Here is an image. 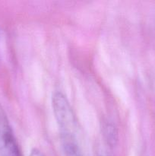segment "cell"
<instances>
[{
    "instance_id": "6da1fadb",
    "label": "cell",
    "mask_w": 155,
    "mask_h": 156,
    "mask_svg": "<svg viewBox=\"0 0 155 156\" xmlns=\"http://www.w3.org/2000/svg\"><path fill=\"white\" fill-rule=\"evenodd\" d=\"M52 106L65 155L88 156L83 133L66 96L59 91L54 93Z\"/></svg>"
},
{
    "instance_id": "277c9868",
    "label": "cell",
    "mask_w": 155,
    "mask_h": 156,
    "mask_svg": "<svg viewBox=\"0 0 155 156\" xmlns=\"http://www.w3.org/2000/svg\"><path fill=\"white\" fill-rule=\"evenodd\" d=\"M29 156H45L41 152H40L37 149H33V150L30 152V155Z\"/></svg>"
},
{
    "instance_id": "5b68a950",
    "label": "cell",
    "mask_w": 155,
    "mask_h": 156,
    "mask_svg": "<svg viewBox=\"0 0 155 156\" xmlns=\"http://www.w3.org/2000/svg\"><path fill=\"white\" fill-rule=\"evenodd\" d=\"M96 156H110V155H109V154L108 153V152H106V151L101 150L100 151V152H97Z\"/></svg>"
},
{
    "instance_id": "7a4b0ae2",
    "label": "cell",
    "mask_w": 155,
    "mask_h": 156,
    "mask_svg": "<svg viewBox=\"0 0 155 156\" xmlns=\"http://www.w3.org/2000/svg\"><path fill=\"white\" fill-rule=\"evenodd\" d=\"M0 156H21L6 113L0 104Z\"/></svg>"
},
{
    "instance_id": "3957f363",
    "label": "cell",
    "mask_w": 155,
    "mask_h": 156,
    "mask_svg": "<svg viewBox=\"0 0 155 156\" xmlns=\"http://www.w3.org/2000/svg\"><path fill=\"white\" fill-rule=\"evenodd\" d=\"M103 129V135L106 138V141L107 144H109L111 147H113L116 143L117 140V131L115 127L111 123H106L104 126Z\"/></svg>"
}]
</instances>
